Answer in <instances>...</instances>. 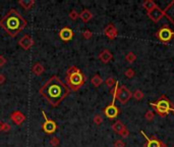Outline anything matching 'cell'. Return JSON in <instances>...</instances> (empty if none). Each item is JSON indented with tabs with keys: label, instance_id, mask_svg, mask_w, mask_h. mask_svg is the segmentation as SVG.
Wrapping results in <instances>:
<instances>
[{
	"label": "cell",
	"instance_id": "cell-39",
	"mask_svg": "<svg viewBox=\"0 0 174 147\" xmlns=\"http://www.w3.org/2000/svg\"><path fill=\"white\" fill-rule=\"evenodd\" d=\"M172 112H174V109H173V110H172Z\"/></svg>",
	"mask_w": 174,
	"mask_h": 147
},
{
	"label": "cell",
	"instance_id": "cell-30",
	"mask_svg": "<svg viewBox=\"0 0 174 147\" xmlns=\"http://www.w3.org/2000/svg\"><path fill=\"white\" fill-rule=\"evenodd\" d=\"M134 71L133 70V68H127V70H126L125 72H124V75H125V77L126 78H133V77H134Z\"/></svg>",
	"mask_w": 174,
	"mask_h": 147
},
{
	"label": "cell",
	"instance_id": "cell-12",
	"mask_svg": "<svg viewBox=\"0 0 174 147\" xmlns=\"http://www.w3.org/2000/svg\"><path fill=\"white\" fill-rule=\"evenodd\" d=\"M141 133H142L143 136H145L146 139H147V144H146V147H166L165 144H163L159 139H157V138H155V137L149 138L148 136L146 135L145 132L141 131Z\"/></svg>",
	"mask_w": 174,
	"mask_h": 147
},
{
	"label": "cell",
	"instance_id": "cell-27",
	"mask_svg": "<svg viewBox=\"0 0 174 147\" xmlns=\"http://www.w3.org/2000/svg\"><path fill=\"white\" fill-rule=\"evenodd\" d=\"M80 68H77L75 65H71V66H69L68 68H67V72H66V76H68V75H71V74H74L75 73V72H77Z\"/></svg>",
	"mask_w": 174,
	"mask_h": 147
},
{
	"label": "cell",
	"instance_id": "cell-8",
	"mask_svg": "<svg viewBox=\"0 0 174 147\" xmlns=\"http://www.w3.org/2000/svg\"><path fill=\"white\" fill-rule=\"evenodd\" d=\"M115 100H116V99L113 98L111 104H109L108 106H106L105 109H104V115L107 116L108 119H115L119 115L118 107L115 106Z\"/></svg>",
	"mask_w": 174,
	"mask_h": 147
},
{
	"label": "cell",
	"instance_id": "cell-38",
	"mask_svg": "<svg viewBox=\"0 0 174 147\" xmlns=\"http://www.w3.org/2000/svg\"><path fill=\"white\" fill-rule=\"evenodd\" d=\"M3 127H4V123L0 121V132H3Z\"/></svg>",
	"mask_w": 174,
	"mask_h": 147
},
{
	"label": "cell",
	"instance_id": "cell-29",
	"mask_svg": "<svg viewBox=\"0 0 174 147\" xmlns=\"http://www.w3.org/2000/svg\"><path fill=\"white\" fill-rule=\"evenodd\" d=\"M145 118L147 119L148 121H152V120H154V118H155V115H154V112L152 110H148L145 115Z\"/></svg>",
	"mask_w": 174,
	"mask_h": 147
},
{
	"label": "cell",
	"instance_id": "cell-24",
	"mask_svg": "<svg viewBox=\"0 0 174 147\" xmlns=\"http://www.w3.org/2000/svg\"><path fill=\"white\" fill-rule=\"evenodd\" d=\"M116 83H117V81L114 79V78H112V77H111V78H108V79H106V81H105L106 86H107V87H109V88L114 87V86L116 85Z\"/></svg>",
	"mask_w": 174,
	"mask_h": 147
},
{
	"label": "cell",
	"instance_id": "cell-2",
	"mask_svg": "<svg viewBox=\"0 0 174 147\" xmlns=\"http://www.w3.org/2000/svg\"><path fill=\"white\" fill-rule=\"evenodd\" d=\"M28 22L16 9H10L0 19V27L10 37H15L27 27Z\"/></svg>",
	"mask_w": 174,
	"mask_h": 147
},
{
	"label": "cell",
	"instance_id": "cell-4",
	"mask_svg": "<svg viewBox=\"0 0 174 147\" xmlns=\"http://www.w3.org/2000/svg\"><path fill=\"white\" fill-rule=\"evenodd\" d=\"M150 105L151 106H153L154 109H156V112H158L161 116L166 115L170 112H172L173 110L171 102L168 100L165 96H162L157 102H150Z\"/></svg>",
	"mask_w": 174,
	"mask_h": 147
},
{
	"label": "cell",
	"instance_id": "cell-37",
	"mask_svg": "<svg viewBox=\"0 0 174 147\" xmlns=\"http://www.w3.org/2000/svg\"><path fill=\"white\" fill-rule=\"evenodd\" d=\"M5 79H6V78H5L4 75L3 74H0V85H2L5 82Z\"/></svg>",
	"mask_w": 174,
	"mask_h": 147
},
{
	"label": "cell",
	"instance_id": "cell-10",
	"mask_svg": "<svg viewBox=\"0 0 174 147\" xmlns=\"http://www.w3.org/2000/svg\"><path fill=\"white\" fill-rule=\"evenodd\" d=\"M148 16L152 19L153 22L157 23V22H159L160 19L164 16V12L161 9V8H159L158 6H157L156 8H154V9L148 12Z\"/></svg>",
	"mask_w": 174,
	"mask_h": 147
},
{
	"label": "cell",
	"instance_id": "cell-5",
	"mask_svg": "<svg viewBox=\"0 0 174 147\" xmlns=\"http://www.w3.org/2000/svg\"><path fill=\"white\" fill-rule=\"evenodd\" d=\"M156 36L162 43H168L174 37V32L167 26H163L158 30Z\"/></svg>",
	"mask_w": 174,
	"mask_h": 147
},
{
	"label": "cell",
	"instance_id": "cell-16",
	"mask_svg": "<svg viewBox=\"0 0 174 147\" xmlns=\"http://www.w3.org/2000/svg\"><path fill=\"white\" fill-rule=\"evenodd\" d=\"M112 57H113V55H112V53L108 50V49H104V50L102 52H100V54H99L100 60L104 63L109 62L112 59Z\"/></svg>",
	"mask_w": 174,
	"mask_h": 147
},
{
	"label": "cell",
	"instance_id": "cell-17",
	"mask_svg": "<svg viewBox=\"0 0 174 147\" xmlns=\"http://www.w3.org/2000/svg\"><path fill=\"white\" fill-rule=\"evenodd\" d=\"M32 72L36 75V76H41V75L45 72V68L41 62H36L35 65H33Z\"/></svg>",
	"mask_w": 174,
	"mask_h": 147
},
{
	"label": "cell",
	"instance_id": "cell-13",
	"mask_svg": "<svg viewBox=\"0 0 174 147\" xmlns=\"http://www.w3.org/2000/svg\"><path fill=\"white\" fill-rule=\"evenodd\" d=\"M10 120L12 121L15 125L21 126V125L26 121V115H25L24 112H19V110H16V112H13L10 115Z\"/></svg>",
	"mask_w": 174,
	"mask_h": 147
},
{
	"label": "cell",
	"instance_id": "cell-34",
	"mask_svg": "<svg viewBox=\"0 0 174 147\" xmlns=\"http://www.w3.org/2000/svg\"><path fill=\"white\" fill-rule=\"evenodd\" d=\"M119 135H120V136H121V137H123V138H125V137H127V136H128V135H130V131H128V130H127V129H126V128H124V129H123V130H122V131H121V132H120V133H119Z\"/></svg>",
	"mask_w": 174,
	"mask_h": 147
},
{
	"label": "cell",
	"instance_id": "cell-11",
	"mask_svg": "<svg viewBox=\"0 0 174 147\" xmlns=\"http://www.w3.org/2000/svg\"><path fill=\"white\" fill-rule=\"evenodd\" d=\"M59 38L64 42H68L74 38V31L68 27H64L60 30L59 32Z\"/></svg>",
	"mask_w": 174,
	"mask_h": 147
},
{
	"label": "cell",
	"instance_id": "cell-21",
	"mask_svg": "<svg viewBox=\"0 0 174 147\" xmlns=\"http://www.w3.org/2000/svg\"><path fill=\"white\" fill-rule=\"evenodd\" d=\"M143 6H144V8L147 10V12H150V10H152L154 8L157 7V4L153 1V0H146L144 3H143Z\"/></svg>",
	"mask_w": 174,
	"mask_h": 147
},
{
	"label": "cell",
	"instance_id": "cell-19",
	"mask_svg": "<svg viewBox=\"0 0 174 147\" xmlns=\"http://www.w3.org/2000/svg\"><path fill=\"white\" fill-rule=\"evenodd\" d=\"M18 4L25 9H31L35 5V0H19Z\"/></svg>",
	"mask_w": 174,
	"mask_h": 147
},
{
	"label": "cell",
	"instance_id": "cell-7",
	"mask_svg": "<svg viewBox=\"0 0 174 147\" xmlns=\"http://www.w3.org/2000/svg\"><path fill=\"white\" fill-rule=\"evenodd\" d=\"M133 96V93L130 92V90L128 89L125 86H120L118 88V92H117L116 98L118 99V101L120 103L125 104Z\"/></svg>",
	"mask_w": 174,
	"mask_h": 147
},
{
	"label": "cell",
	"instance_id": "cell-28",
	"mask_svg": "<svg viewBox=\"0 0 174 147\" xmlns=\"http://www.w3.org/2000/svg\"><path fill=\"white\" fill-rule=\"evenodd\" d=\"M78 16H80V13H77V10H71V12H69V18H71L72 21H77Z\"/></svg>",
	"mask_w": 174,
	"mask_h": 147
},
{
	"label": "cell",
	"instance_id": "cell-14",
	"mask_svg": "<svg viewBox=\"0 0 174 147\" xmlns=\"http://www.w3.org/2000/svg\"><path fill=\"white\" fill-rule=\"evenodd\" d=\"M163 12H164V16H166L171 23L174 25V0L167 5V7L165 8Z\"/></svg>",
	"mask_w": 174,
	"mask_h": 147
},
{
	"label": "cell",
	"instance_id": "cell-3",
	"mask_svg": "<svg viewBox=\"0 0 174 147\" xmlns=\"http://www.w3.org/2000/svg\"><path fill=\"white\" fill-rule=\"evenodd\" d=\"M66 82H67V85L69 86V88H71V90L77 91L84 84H85L86 77H85V75L80 72V70H78L77 72H75V73L66 76Z\"/></svg>",
	"mask_w": 174,
	"mask_h": 147
},
{
	"label": "cell",
	"instance_id": "cell-6",
	"mask_svg": "<svg viewBox=\"0 0 174 147\" xmlns=\"http://www.w3.org/2000/svg\"><path fill=\"white\" fill-rule=\"evenodd\" d=\"M42 115L44 116V120L45 122L42 125V129H43V131L46 133V134H53V133H55L57 131V124L55 123L54 121L52 120H49L48 116H47L46 112H44V110H42Z\"/></svg>",
	"mask_w": 174,
	"mask_h": 147
},
{
	"label": "cell",
	"instance_id": "cell-22",
	"mask_svg": "<svg viewBox=\"0 0 174 147\" xmlns=\"http://www.w3.org/2000/svg\"><path fill=\"white\" fill-rule=\"evenodd\" d=\"M91 83L94 87H99V86L103 83V79L99 76V75H95V76L91 79Z\"/></svg>",
	"mask_w": 174,
	"mask_h": 147
},
{
	"label": "cell",
	"instance_id": "cell-31",
	"mask_svg": "<svg viewBox=\"0 0 174 147\" xmlns=\"http://www.w3.org/2000/svg\"><path fill=\"white\" fill-rule=\"evenodd\" d=\"M94 123L96 125H101L103 123V118L100 115H96L94 116Z\"/></svg>",
	"mask_w": 174,
	"mask_h": 147
},
{
	"label": "cell",
	"instance_id": "cell-1",
	"mask_svg": "<svg viewBox=\"0 0 174 147\" xmlns=\"http://www.w3.org/2000/svg\"><path fill=\"white\" fill-rule=\"evenodd\" d=\"M69 88L57 76H52L39 90V93L52 105L57 107L69 94Z\"/></svg>",
	"mask_w": 174,
	"mask_h": 147
},
{
	"label": "cell",
	"instance_id": "cell-25",
	"mask_svg": "<svg viewBox=\"0 0 174 147\" xmlns=\"http://www.w3.org/2000/svg\"><path fill=\"white\" fill-rule=\"evenodd\" d=\"M133 98L134 99H136V100H142L143 98H144V93H143V91H141V90H136V92H134L133 94Z\"/></svg>",
	"mask_w": 174,
	"mask_h": 147
},
{
	"label": "cell",
	"instance_id": "cell-15",
	"mask_svg": "<svg viewBox=\"0 0 174 147\" xmlns=\"http://www.w3.org/2000/svg\"><path fill=\"white\" fill-rule=\"evenodd\" d=\"M104 34H105L109 39H111V40H113V39L116 38L117 36V30L116 28L113 24H109L107 27L105 28V30H104Z\"/></svg>",
	"mask_w": 174,
	"mask_h": 147
},
{
	"label": "cell",
	"instance_id": "cell-26",
	"mask_svg": "<svg viewBox=\"0 0 174 147\" xmlns=\"http://www.w3.org/2000/svg\"><path fill=\"white\" fill-rule=\"evenodd\" d=\"M50 145H51L52 147H57L58 145L60 144V141L59 139H58L57 137H52L51 139H50Z\"/></svg>",
	"mask_w": 174,
	"mask_h": 147
},
{
	"label": "cell",
	"instance_id": "cell-33",
	"mask_svg": "<svg viewBox=\"0 0 174 147\" xmlns=\"http://www.w3.org/2000/svg\"><path fill=\"white\" fill-rule=\"evenodd\" d=\"M114 147H125V144L122 140H116L114 142Z\"/></svg>",
	"mask_w": 174,
	"mask_h": 147
},
{
	"label": "cell",
	"instance_id": "cell-18",
	"mask_svg": "<svg viewBox=\"0 0 174 147\" xmlns=\"http://www.w3.org/2000/svg\"><path fill=\"white\" fill-rule=\"evenodd\" d=\"M80 19H82L83 22H85V23H88V22L93 18V13L90 12L89 9H84L82 12L80 13V16H78Z\"/></svg>",
	"mask_w": 174,
	"mask_h": 147
},
{
	"label": "cell",
	"instance_id": "cell-23",
	"mask_svg": "<svg viewBox=\"0 0 174 147\" xmlns=\"http://www.w3.org/2000/svg\"><path fill=\"white\" fill-rule=\"evenodd\" d=\"M136 55L133 53V52H128L127 54L125 55V60L130 63H133V62H136Z\"/></svg>",
	"mask_w": 174,
	"mask_h": 147
},
{
	"label": "cell",
	"instance_id": "cell-20",
	"mask_svg": "<svg viewBox=\"0 0 174 147\" xmlns=\"http://www.w3.org/2000/svg\"><path fill=\"white\" fill-rule=\"evenodd\" d=\"M125 128V126L123 125L122 122H120V121H117V122H115V123L112 125V130L115 132V133H119L122 131L123 129Z\"/></svg>",
	"mask_w": 174,
	"mask_h": 147
},
{
	"label": "cell",
	"instance_id": "cell-32",
	"mask_svg": "<svg viewBox=\"0 0 174 147\" xmlns=\"http://www.w3.org/2000/svg\"><path fill=\"white\" fill-rule=\"evenodd\" d=\"M92 36H93V33L90 31V30H85L83 33V37L87 39V40H88V39H91Z\"/></svg>",
	"mask_w": 174,
	"mask_h": 147
},
{
	"label": "cell",
	"instance_id": "cell-36",
	"mask_svg": "<svg viewBox=\"0 0 174 147\" xmlns=\"http://www.w3.org/2000/svg\"><path fill=\"white\" fill-rule=\"evenodd\" d=\"M10 129H11L10 125H9V124H7V123H4V127H3V132H8V131H10Z\"/></svg>",
	"mask_w": 174,
	"mask_h": 147
},
{
	"label": "cell",
	"instance_id": "cell-35",
	"mask_svg": "<svg viewBox=\"0 0 174 147\" xmlns=\"http://www.w3.org/2000/svg\"><path fill=\"white\" fill-rule=\"evenodd\" d=\"M5 63H6V59H5V57L3 55H0V68H2Z\"/></svg>",
	"mask_w": 174,
	"mask_h": 147
},
{
	"label": "cell",
	"instance_id": "cell-9",
	"mask_svg": "<svg viewBox=\"0 0 174 147\" xmlns=\"http://www.w3.org/2000/svg\"><path fill=\"white\" fill-rule=\"evenodd\" d=\"M18 45L25 50H29L34 45V39L30 35H25L18 40Z\"/></svg>",
	"mask_w": 174,
	"mask_h": 147
}]
</instances>
